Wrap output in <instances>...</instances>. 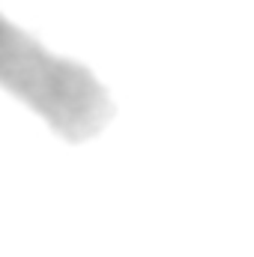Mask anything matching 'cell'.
<instances>
[{"label":"cell","instance_id":"cell-1","mask_svg":"<svg viewBox=\"0 0 254 257\" xmlns=\"http://www.w3.org/2000/svg\"><path fill=\"white\" fill-rule=\"evenodd\" d=\"M0 87L36 111L69 144L96 138L114 117L105 84L78 60L48 51L0 12Z\"/></svg>","mask_w":254,"mask_h":257}]
</instances>
